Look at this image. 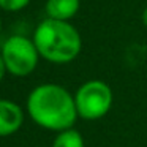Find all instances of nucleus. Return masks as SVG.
I'll list each match as a JSON object with an SVG mask.
<instances>
[{"mask_svg": "<svg viewBox=\"0 0 147 147\" xmlns=\"http://www.w3.org/2000/svg\"><path fill=\"white\" fill-rule=\"evenodd\" d=\"M26 109L38 127L55 133L73 128L79 119L74 95L54 82H45L32 89L27 96Z\"/></svg>", "mask_w": 147, "mask_h": 147, "instance_id": "obj_1", "label": "nucleus"}, {"mask_svg": "<svg viewBox=\"0 0 147 147\" xmlns=\"http://www.w3.org/2000/svg\"><path fill=\"white\" fill-rule=\"evenodd\" d=\"M41 59L54 65H67L79 57L82 51L81 33L70 21L43 19L32 36Z\"/></svg>", "mask_w": 147, "mask_h": 147, "instance_id": "obj_2", "label": "nucleus"}, {"mask_svg": "<svg viewBox=\"0 0 147 147\" xmlns=\"http://www.w3.org/2000/svg\"><path fill=\"white\" fill-rule=\"evenodd\" d=\"M79 119L87 122L100 120L111 111L114 93L108 82L101 79H89L73 93Z\"/></svg>", "mask_w": 147, "mask_h": 147, "instance_id": "obj_3", "label": "nucleus"}, {"mask_svg": "<svg viewBox=\"0 0 147 147\" xmlns=\"http://www.w3.org/2000/svg\"><path fill=\"white\" fill-rule=\"evenodd\" d=\"M0 52L7 67V73L14 78H26L32 74L41 59L33 40L26 35H11L5 40Z\"/></svg>", "mask_w": 147, "mask_h": 147, "instance_id": "obj_4", "label": "nucleus"}, {"mask_svg": "<svg viewBox=\"0 0 147 147\" xmlns=\"http://www.w3.org/2000/svg\"><path fill=\"white\" fill-rule=\"evenodd\" d=\"M24 109L16 101L0 98V138L18 133L24 125Z\"/></svg>", "mask_w": 147, "mask_h": 147, "instance_id": "obj_5", "label": "nucleus"}, {"mask_svg": "<svg viewBox=\"0 0 147 147\" xmlns=\"http://www.w3.org/2000/svg\"><path fill=\"white\" fill-rule=\"evenodd\" d=\"M81 10V0H46V18L57 21H71Z\"/></svg>", "mask_w": 147, "mask_h": 147, "instance_id": "obj_6", "label": "nucleus"}, {"mask_svg": "<svg viewBox=\"0 0 147 147\" xmlns=\"http://www.w3.org/2000/svg\"><path fill=\"white\" fill-rule=\"evenodd\" d=\"M52 147H86V141L76 128H68L55 134Z\"/></svg>", "mask_w": 147, "mask_h": 147, "instance_id": "obj_7", "label": "nucleus"}, {"mask_svg": "<svg viewBox=\"0 0 147 147\" xmlns=\"http://www.w3.org/2000/svg\"><path fill=\"white\" fill-rule=\"evenodd\" d=\"M32 0H0V10L8 11V13H16L21 11L30 3Z\"/></svg>", "mask_w": 147, "mask_h": 147, "instance_id": "obj_8", "label": "nucleus"}, {"mask_svg": "<svg viewBox=\"0 0 147 147\" xmlns=\"http://www.w3.org/2000/svg\"><path fill=\"white\" fill-rule=\"evenodd\" d=\"M5 74H7V67H5L3 57H2V52H0V82H2V81H3Z\"/></svg>", "mask_w": 147, "mask_h": 147, "instance_id": "obj_9", "label": "nucleus"}, {"mask_svg": "<svg viewBox=\"0 0 147 147\" xmlns=\"http://www.w3.org/2000/svg\"><path fill=\"white\" fill-rule=\"evenodd\" d=\"M141 21H142V24L147 27V7L142 10V14H141Z\"/></svg>", "mask_w": 147, "mask_h": 147, "instance_id": "obj_10", "label": "nucleus"}, {"mask_svg": "<svg viewBox=\"0 0 147 147\" xmlns=\"http://www.w3.org/2000/svg\"><path fill=\"white\" fill-rule=\"evenodd\" d=\"M0 33H2V18H0Z\"/></svg>", "mask_w": 147, "mask_h": 147, "instance_id": "obj_11", "label": "nucleus"}]
</instances>
